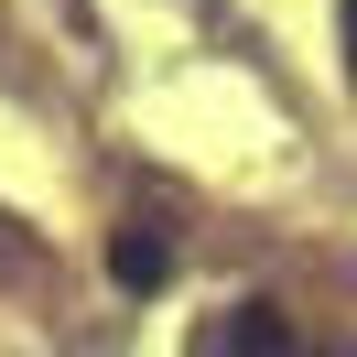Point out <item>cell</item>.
<instances>
[{
    "mask_svg": "<svg viewBox=\"0 0 357 357\" xmlns=\"http://www.w3.org/2000/svg\"><path fill=\"white\" fill-rule=\"evenodd\" d=\"M206 357H303V335H292L271 303H238L227 325H206Z\"/></svg>",
    "mask_w": 357,
    "mask_h": 357,
    "instance_id": "6da1fadb",
    "label": "cell"
},
{
    "mask_svg": "<svg viewBox=\"0 0 357 357\" xmlns=\"http://www.w3.org/2000/svg\"><path fill=\"white\" fill-rule=\"evenodd\" d=\"M109 260H119V282H130V292H152L162 271H174V260H162V238H152V227H119V249H109Z\"/></svg>",
    "mask_w": 357,
    "mask_h": 357,
    "instance_id": "7a4b0ae2",
    "label": "cell"
},
{
    "mask_svg": "<svg viewBox=\"0 0 357 357\" xmlns=\"http://www.w3.org/2000/svg\"><path fill=\"white\" fill-rule=\"evenodd\" d=\"M335 11H347V76H357V0H335Z\"/></svg>",
    "mask_w": 357,
    "mask_h": 357,
    "instance_id": "3957f363",
    "label": "cell"
},
{
    "mask_svg": "<svg viewBox=\"0 0 357 357\" xmlns=\"http://www.w3.org/2000/svg\"><path fill=\"white\" fill-rule=\"evenodd\" d=\"M11 260H33V249H22V238H0V271H11Z\"/></svg>",
    "mask_w": 357,
    "mask_h": 357,
    "instance_id": "277c9868",
    "label": "cell"
}]
</instances>
